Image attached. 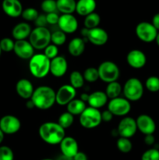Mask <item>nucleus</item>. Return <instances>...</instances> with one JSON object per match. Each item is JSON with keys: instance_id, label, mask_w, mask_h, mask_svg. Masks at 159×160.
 I'll list each match as a JSON object with an SVG mask.
<instances>
[{"instance_id": "27", "label": "nucleus", "mask_w": 159, "mask_h": 160, "mask_svg": "<svg viewBox=\"0 0 159 160\" xmlns=\"http://www.w3.org/2000/svg\"><path fill=\"white\" fill-rule=\"evenodd\" d=\"M86 108H87L86 103L84 101H82L81 99L74 98L67 105V112L73 116L80 115Z\"/></svg>"}, {"instance_id": "50", "label": "nucleus", "mask_w": 159, "mask_h": 160, "mask_svg": "<svg viewBox=\"0 0 159 160\" xmlns=\"http://www.w3.org/2000/svg\"><path fill=\"white\" fill-rule=\"evenodd\" d=\"M4 137H5V134L2 131V130L0 129V144L3 142L4 140Z\"/></svg>"}, {"instance_id": "6", "label": "nucleus", "mask_w": 159, "mask_h": 160, "mask_svg": "<svg viewBox=\"0 0 159 160\" xmlns=\"http://www.w3.org/2000/svg\"><path fill=\"white\" fill-rule=\"evenodd\" d=\"M80 123L86 129H94L101 124V112L99 109L92 107H87L80 115Z\"/></svg>"}, {"instance_id": "51", "label": "nucleus", "mask_w": 159, "mask_h": 160, "mask_svg": "<svg viewBox=\"0 0 159 160\" xmlns=\"http://www.w3.org/2000/svg\"><path fill=\"white\" fill-rule=\"evenodd\" d=\"M155 41H156V43H157V45L159 46V32L157 33V37H156Z\"/></svg>"}, {"instance_id": "33", "label": "nucleus", "mask_w": 159, "mask_h": 160, "mask_svg": "<svg viewBox=\"0 0 159 160\" xmlns=\"http://www.w3.org/2000/svg\"><path fill=\"white\" fill-rule=\"evenodd\" d=\"M84 80L89 83L96 82L99 79V74H98V69L95 67H88L84 70L83 73Z\"/></svg>"}, {"instance_id": "38", "label": "nucleus", "mask_w": 159, "mask_h": 160, "mask_svg": "<svg viewBox=\"0 0 159 160\" xmlns=\"http://www.w3.org/2000/svg\"><path fill=\"white\" fill-rule=\"evenodd\" d=\"M14 44L15 42L9 38H4L0 41V48H1L2 52H9L11 51H13Z\"/></svg>"}, {"instance_id": "49", "label": "nucleus", "mask_w": 159, "mask_h": 160, "mask_svg": "<svg viewBox=\"0 0 159 160\" xmlns=\"http://www.w3.org/2000/svg\"><path fill=\"white\" fill-rule=\"evenodd\" d=\"M58 160H73V158H70V157H66V156H60V157L58 159Z\"/></svg>"}, {"instance_id": "53", "label": "nucleus", "mask_w": 159, "mask_h": 160, "mask_svg": "<svg viewBox=\"0 0 159 160\" xmlns=\"http://www.w3.org/2000/svg\"><path fill=\"white\" fill-rule=\"evenodd\" d=\"M1 53H2V49L1 48H0V56H1Z\"/></svg>"}, {"instance_id": "9", "label": "nucleus", "mask_w": 159, "mask_h": 160, "mask_svg": "<svg viewBox=\"0 0 159 160\" xmlns=\"http://www.w3.org/2000/svg\"><path fill=\"white\" fill-rule=\"evenodd\" d=\"M108 109L117 117H124L131 110L130 102L125 98H118L111 99L108 104Z\"/></svg>"}, {"instance_id": "7", "label": "nucleus", "mask_w": 159, "mask_h": 160, "mask_svg": "<svg viewBox=\"0 0 159 160\" xmlns=\"http://www.w3.org/2000/svg\"><path fill=\"white\" fill-rule=\"evenodd\" d=\"M99 79L103 82L111 83L117 81L120 75V70L118 66L112 61H104L98 68Z\"/></svg>"}, {"instance_id": "44", "label": "nucleus", "mask_w": 159, "mask_h": 160, "mask_svg": "<svg viewBox=\"0 0 159 160\" xmlns=\"http://www.w3.org/2000/svg\"><path fill=\"white\" fill-rule=\"evenodd\" d=\"M113 118V114L108 110L106 109L104 112H101V120L104 122H109L112 120Z\"/></svg>"}, {"instance_id": "11", "label": "nucleus", "mask_w": 159, "mask_h": 160, "mask_svg": "<svg viewBox=\"0 0 159 160\" xmlns=\"http://www.w3.org/2000/svg\"><path fill=\"white\" fill-rule=\"evenodd\" d=\"M116 131L118 135L122 138H130L133 137L137 131L136 120L130 117H124L120 120Z\"/></svg>"}, {"instance_id": "24", "label": "nucleus", "mask_w": 159, "mask_h": 160, "mask_svg": "<svg viewBox=\"0 0 159 160\" xmlns=\"http://www.w3.org/2000/svg\"><path fill=\"white\" fill-rule=\"evenodd\" d=\"M96 6L95 0H78L76 2V12L82 17H87L94 12Z\"/></svg>"}, {"instance_id": "36", "label": "nucleus", "mask_w": 159, "mask_h": 160, "mask_svg": "<svg viewBox=\"0 0 159 160\" xmlns=\"http://www.w3.org/2000/svg\"><path fill=\"white\" fill-rule=\"evenodd\" d=\"M38 12L34 8L29 7L23 9L21 16L26 21H35L36 19L38 17Z\"/></svg>"}, {"instance_id": "28", "label": "nucleus", "mask_w": 159, "mask_h": 160, "mask_svg": "<svg viewBox=\"0 0 159 160\" xmlns=\"http://www.w3.org/2000/svg\"><path fill=\"white\" fill-rule=\"evenodd\" d=\"M122 91H123V88H122L121 84L117 81H114V82L108 84L107 87H106L105 94L108 98L110 99H113V98L119 97Z\"/></svg>"}, {"instance_id": "25", "label": "nucleus", "mask_w": 159, "mask_h": 160, "mask_svg": "<svg viewBox=\"0 0 159 160\" xmlns=\"http://www.w3.org/2000/svg\"><path fill=\"white\" fill-rule=\"evenodd\" d=\"M85 50V41L81 38H74L68 45V51L73 57L80 56Z\"/></svg>"}, {"instance_id": "17", "label": "nucleus", "mask_w": 159, "mask_h": 160, "mask_svg": "<svg viewBox=\"0 0 159 160\" xmlns=\"http://www.w3.org/2000/svg\"><path fill=\"white\" fill-rule=\"evenodd\" d=\"M68 69V62L65 58L58 56L50 62V73L55 78H62L65 74Z\"/></svg>"}, {"instance_id": "13", "label": "nucleus", "mask_w": 159, "mask_h": 160, "mask_svg": "<svg viewBox=\"0 0 159 160\" xmlns=\"http://www.w3.org/2000/svg\"><path fill=\"white\" fill-rule=\"evenodd\" d=\"M21 128V123L17 117L6 115L0 119V129L5 134H13L18 132Z\"/></svg>"}, {"instance_id": "26", "label": "nucleus", "mask_w": 159, "mask_h": 160, "mask_svg": "<svg viewBox=\"0 0 159 160\" xmlns=\"http://www.w3.org/2000/svg\"><path fill=\"white\" fill-rule=\"evenodd\" d=\"M57 10L62 14H73L76 11V2L75 0H57Z\"/></svg>"}, {"instance_id": "41", "label": "nucleus", "mask_w": 159, "mask_h": 160, "mask_svg": "<svg viewBox=\"0 0 159 160\" xmlns=\"http://www.w3.org/2000/svg\"><path fill=\"white\" fill-rule=\"evenodd\" d=\"M141 160H159V150L157 148H151L143 153Z\"/></svg>"}, {"instance_id": "48", "label": "nucleus", "mask_w": 159, "mask_h": 160, "mask_svg": "<svg viewBox=\"0 0 159 160\" xmlns=\"http://www.w3.org/2000/svg\"><path fill=\"white\" fill-rule=\"evenodd\" d=\"M26 107H27L28 109H33V108L35 107V106H34V102H32V100L31 99L28 100L27 102H26Z\"/></svg>"}, {"instance_id": "31", "label": "nucleus", "mask_w": 159, "mask_h": 160, "mask_svg": "<svg viewBox=\"0 0 159 160\" xmlns=\"http://www.w3.org/2000/svg\"><path fill=\"white\" fill-rule=\"evenodd\" d=\"M73 122H74V116L72 115L69 112H65L59 116L57 123L63 129H67L73 125Z\"/></svg>"}, {"instance_id": "4", "label": "nucleus", "mask_w": 159, "mask_h": 160, "mask_svg": "<svg viewBox=\"0 0 159 160\" xmlns=\"http://www.w3.org/2000/svg\"><path fill=\"white\" fill-rule=\"evenodd\" d=\"M51 33L47 28L36 27L31 31L29 42L34 49H45L51 42Z\"/></svg>"}, {"instance_id": "3", "label": "nucleus", "mask_w": 159, "mask_h": 160, "mask_svg": "<svg viewBox=\"0 0 159 160\" xmlns=\"http://www.w3.org/2000/svg\"><path fill=\"white\" fill-rule=\"evenodd\" d=\"M50 60L42 53L34 54L29 62V70L33 77L44 78L50 73Z\"/></svg>"}, {"instance_id": "10", "label": "nucleus", "mask_w": 159, "mask_h": 160, "mask_svg": "<svg viewBox=\"0 0 159 160\" xmlns=\"http://www.w3.org/2000/svg\"><path fill=\"white\" fill-rule=\"evenodd\" d=\"M157 33V30L153 26L152 23L148 22H140L136 27V34L143 42L155 41Z\"/></svg>"}, {"instance_id": "21", "label": "nucleus", "mask_w": 159, "mask_h": 160, "mask_svg": "<svg viewBox=\"0 0 159 160\" xmlns=\"http://www.w3.org/2000/svg\"><path fill=\"white\" fill-rule=\"evenodd\" d=\"M16 91L20 98L23 99H31L34 92V86L29 80L22 78L17 81L16 84Z\"/></svg>"}, {"instance_id": "22", "label": "nucleus", "mask_w": 159, "mask_h": 160, "mask_svg": "<svg viewBox=\"0 0 159 160\" xmlns=\"http://www.w3.org/2000/svg\"><path fill=\"white\" fill-rule=\"evenodd\" d=\"M108 99V98L106 95L105 92L97 91L89 95L87 102L88 103L90 107L99 109L107 103Z\"/></svg>"}, {"instance_id": "34", "label": "nucleus", "mask_w": 159, "mask_h": 160, "mask_svg": "<svg viewBox=\"0 0 159 160\" xmlns=\"http://www.w3.org/2000/svg\"><path fill=\"white\" fill-rule=\"evenodd\" d=\"M66 42V34L62 32V31H56L55 32L51 33V42H52L53 45L56 46H60L64 45Z\"/></svg>"}, {"instance_id": "2", "label": "nucleus", "mask_w": 159, "mask_h": 160, "mask_svg": "<svg viewBox=\"0 0 159 160\" xmlns=\"http://www.w3.org/2000/svg\"><path fill=\"white\" fill-rule=\"evenodd\" d=\"M31 99L36 108L41 110H47L56 103L55 92L49 86H39L34 89Z\"/></svg>"}, {"instance_id": "45", "label": "nucleus", "mask_w": 159, "mask_h": 160, "mask_svg": "<svg viewBox=\"0 0 159 160\" xmlns=\"http://www.w3.org/2000/svg\"><path fill=\"white\" fill-rule=\"evenodd\" d=\"M155 142V138L153 136V134H148V135H145L144 138V142L146 145H152Z\"/></svg>"}, {"instance_id": "19", "label": "nucleus", "mask_w": 159, "mask_h": 160, "mask_svg": "<svg viewBox=\"0 0 159 160\" xmlns=\"http://www.w3.org/2000/svg\"><path fill=\"white\" fill-rule=\"evenodd\" d=\"M126 62L132 68L140 69L147 62L146 55L139 49H132L126 56Z\"/></svg>"}, {"instance_id": "30", "label": "nucleus", "mask_w": 159, "mask_h": 160, "mask_svg": "<svg viewBox=\"0 0 159 160\" xmlns=\"http://www.w3.org/2000/svg\"><path fill=\"white\" fill-rule=\"evenodd\" d=\"M70 85L76 90V89L80 88L84 86L85 80H84V76H83V74L80 72L75 70V71H73L70 73Z\"/></svg>"}, {"instance_id": "18", "label": "nucleus", "mask_w": 159, "mask_h": 160, "mask_svg": "<svg viewBox=\"0 0 159 160\" xmlns=\"http://www.w3.org/2000/svg\"><path fill=\"white\" fill-rule=\"evenodd\" d=\"M61 152L64 156L73 158L79 152V145L76 139L72 137L65 136L63 140L59 144Z\"/></svg>"}, {"instance_id": "35", "label": "nucleus", "mask_w": 159, "mask_h": 160, "mask_svg": "<svg viewBox=\"0 0 159 160\" xmlns=\"http://www.w3.org/2000/svg\"><path fill=\"white\" fill-rule=\"evenodd\" d=\"M145 87L151 92H157L159 91V78L155 76H151L146 80Z\"/></svg>"}, {"instance_id": "47", "label": "nucleus", "mask_w": 159, "mask_h": 160, "mask_svg": "<svg viewBox=\"0 0 159 160\" xmlns=\"http://www.w3.org/2000/svg\"><path fill=\"white\" fill-rule=\"evenodd\" d=\"M153 26L156 28V29L158 31L159 30V13L155 14V15L153 17L152 19V23Z\"/></svg>"}, {"instance_id": "20", "label": "nucleus", "mask_w": 159, "mask_h": 160, "mask_svg": "<svg viewBox=\"0 0 159 160\" xmlns=\"http://www.w3.org/2000/svg\"><path fill=\"white\" fill-rule=\"evenodd\" d=\"M2 10L8 17L16 18L21 16L23 6L20 0H3L2 3Z\"/></svg>"}, {"instance_id": "39", "label": "nucleus", "mask_w": 159, "mask_h": 160, "mask_svg": "<svg viewBox=\"0 0 159 160\" xmlns=\"http://www.w3.org/2000/svg\"><path fill=\"white\" fill-rule=\"evenodd\" d=\"M0 160H14V154L9 147L0 146Z\"/></svg>"}, {"instance_id": "15", "label": "nucleus", "mask_w": 159, "mask_h": 160, "mask_svg": "<svg viewBox=\"0 0 159 160\" xmlns=\"http://www.w3.org/2000/svg\"><path fill=\"white\" fill-rule=\"evenodd\" d=\"M13 52L17 57L22 59H31L34 55V48L26 40L16 41Z\"/></svg>"}, {"instance_id": "12", "label": "nucleus", "mask_w": 159, "mask_h": 160, "mask_svg": "<svg viewBox=\"0 0 159 160\" xmlns=\"http://www.w3.org/2000/svg\"><path fill=\"white\" fill-rule=\"evenodd\" d=\"M76 90L70 84L62 85L55 92V102L59 106H67L76 97Z\"/></svg>"}, {"instance_id": "43", "label": "nucleus", "mask_w": 159, "mask_h": 160, "mask_svg": "<svg viewBox=\"0 0 159 160\" xmlns=\"http://www.w3.org/2000/svg\"><path fill=\"white\" fill-rule=\"evenodd\" d=\"M35 25L39 28H46L47 25V20H46V15H38L37 18L36 19Z\"/></svg>"}, {"instance_id": "8", "label": "nucleus", "mask_w": 159, "mask_h": 160, "mask_svg": "<svg viewBox=\"0 0 159 160\" xmlns=\"http://www.w3.org/2000/svg\"><path fill=\"white\" fill-rule=\"evenodd\" d=\"M82 34L90 43L96 46H102L105 45L108 40L107 31L99 27L90 30L84 28L82 30Z\"/></svg>"}, {"instance_id": "46", "label": "nucleus", "mask_w": 159, "mask_h": 160, "mask_svg": "<svg viewBox=\"0 0 159 160\" xmlns=\"http://www.w3.org/2000/svg\"><path fill=\"white\" fill-rule=\"evenodd\" d=\"M73 160H88L87 156L83 152H78L76 154V156L73 158Z\"/></svg>"}, {"instance_id": "32", "label": "nucleus", "mask_w": 159, "mask_h": 160, "mask_svg": "<svg viewBox=\"0 0 159 160\" xmlns=\"http://www.w3.org/2000/svg\"><path fill=\"white\" fill-rule=\"evenodd\" d=\"M118 149L123 153H129L132 148V144L129 138L120 137L116 142Z\"/></svg>"}, {"instance_id": "52", "label": "nucleus", "mask_w": 159, "mask_h": 160, "mask_svg": "<svg viewBox=\"0 0 159 160\" xmlns=\"http://www.w3.org/2000/svg\"><path fill=\"white\" fill-rule=\"evenodd\" d=\"M41 160H54V159H43Z\"/></svg>"}, {"instance_id": "37", "label": "nucleus", "mask_w": 159, "mask_h": 160, "mask_svg": "<svg viewBox=\"0 0 159 160\" xmlns=\"http://www.w3.org/2000/svg\"><path fill=\"white\" fill-rule=\"evenodd\" d=\"M41 8L47 14L56 12V10H57L56 1H55V0H44L41 5Z\"/></svg>"}, {"instance_id": "5", "label": "nucleus", "mask_w": 159, "mask_h": 160, "mask_svg": "<svg viewBox=\"0 0 159 160\" xmlns=\"http://www.w3.org/2000/svg\"><path fill=\"white\" fill-rule=\"evenodd\" d=\"M123 94L125 98L129 102L138 101L143 95V84L138 78H129L123 86Z\"/></svg>"}, {"instance_id": "1", "label": "nucleus", "mask_w": 159, "mask_h": 160, "mask_svg": "<svg viewBox=\"0 0 159 160\" xmlns=\"http://www.w3.org/2000/svg\"><path fill=\"white\" fill-rule=\"evenodd\" d=\"M41 139L48 145H59L65 137V129L55 122H45L38 130Z\"/></svg>"}, {"instance_id": "14", "label": "nucleus", "mask_w": 159, "mask_h": 160, "mask_svg": "<svg viewBox=\"0 0 159 160\" xmlns=\"http://www.w3.org/2000/svg\"><path fill=\"white\" fill-rule=\"evenodd\" d=\"M60 31L65 34H73L78 28V21L73 14H62L58 22Z\"/></svg>"}, {"instance_id": "23", "label": "nucleus", "mask_w": 159, "mask_h": 160, "mask_svg": "<svg viewBox=\"0 0 159 160\" xmlns=\"http://www.w3.org/2000/svg\"><path fill=\"white\" fill-rule=\"evenodd\" d=\"M31 28L26 22L19 23L12 28V35L16 41L26 40L31 33Z\"/></svg>"}, {"instance_id": "29", "label": "nucleus", "mask_w": 159, "mask_h": 160, "mask_svg": "<svg viewBox=\"0 0 159 160\" xmlns=\"http://www.w3.org/2000/svg\"><path fill=\"white\" fill-rule=\"evenodd\" d=\"M100 22H101V17L99 14L94 12L85 17L84 21V28L89 30L98 28V25L100 24Z\"/></svg>"}, {"instance_id": "40", "label": "nucleus", "mask_w": 159, "mask_h": 160, "mask_svg": "<svg viewBox=\"0 0 159 160\" xmlns=\"http://www.w3.org/2000/svg\"><path fill=\"white\" fill-rule=\"evenodd\" d=\"M44 55L46 56L47 58L51 60L54 58H55L56 56H58L59 54V49H58V46L53 45V44H50L48 45L46 48L44 49Z\"/></svg>"}, {"instance_id": "16", "label": "nucleus", "mask_w": 159, "mask_h": 160, "mask_svg": "<svg viewBox=\"0 0 159 160\" xmlns=\"http://www.w3.org/2000/svg\"><path fill=\"white\" fill-rule=\"evenodd\" d=\"M137 130L144 135L153 134L156 130V124L152 117L147 114H141L136 120Z\"/></svg>"}, {"instance_id": "42", "label": "nucleus", "mask_w": 159, "mask_h": 160, "mask_svg": "<svg viewBox=\"0 0 159 160\" xmlns=\"http://www.w3.org/2000/svg\"><path fill=\"white\" fill-rule=\"evenodd\" d=\"M46 20L47 23H49V24H58V22H59V16L58 15V13H56V12L48 13L46 14Z\"/></svg>"}]
</instances>
